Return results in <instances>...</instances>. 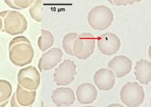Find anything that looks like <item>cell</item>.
<instances>
[{
	"instance_id": "d6986e66",
	"label": "cell",
	"mask_w": 151,
	"mask_h": 107,
	"mask_svg": "<svg viewBox=\"0 0 151 107\" xmlns=\"http://www.w3.org/2000/svg\"><path fill=\"white\" fill-rule=\"evenodd\" d=\"M76 33H68L63 38V48L66 54L73 56V44L77 37Z\"/></svg>"
},
{
	"instance_id": "9c48e42d",
	"label": "cell",
	"mask_w": 151,
	"mask_h": 107,
	"mask_svg": "<svg viewBox=\"0 0 151 107\" xmlns=\"http://www.w3.org/2000/svg\"><path fill=\"white\" fill-rule=\"evenodd\" d=\"M63 59V51L58 48L54 47L51 50L45 52L41 56L38 62V67L40 71H47L51 70L58 65Z\"/></svg>"
},
{
	"instance_id": "ac0fdd59",
	"label": "cell",
	"mask_w": 151,
	"mask_h": 107,
	"mask_svg": "<svg viewBox=\"0 0 151 107\" xmlns=\"http://www.w3.org/2000/svg\"><path fill=\"white\" fill-rule=\"evenodd\" d=\"M29 13L31 17L36 22H42L43 20V4L41 0H35L30 6Z\"/></svg>"
},
{
	"instance_id": "603a6c76",
	"label": "cell",
	"mask_w": 151,
	"mask_h": 107,
	"mask_svg": "<svg viewBox=\"0 0 151 107\" xmlns=\"http://www.w3.org/2000/svg\"><path fill=\"white\" fill-rule=\"evenodd\" d=\"M59 2L61 4H65V5H69L73 2V0H59Z\"/></svg>"
},
{
	"instance_id": "277c9868",
	"label": "cell",
	"mask_w": 151,
	"mask_h": 107,
	"mask_svg": "<svg viewBox=\"0 0 151 107\" xmlns=\"http://www.w3.org/2000/svg\"><path fill=\"white\" fill-rule=\"evenodd\" d=\"M95 44V37L91 33H82L77 35L73 44V56L80 60H86L94 53Z\"/></svg>"
},
{
	"instance_id": "2e32d148",
	"label": "cell",
	"mask_w": 151,
	"mask_h": 107,
	"mask_svg": "<svg viewBox=\"0 0 151 107\" xmlns=\"http://www.w3.org/2000/svg\"><path fill=\"white\" fill-rule=\"evenodd\" d=\"M13 87L7 80L0 79V107H4L8 103L12 95Z\"/></svg>"
},
{
	"instance_id": "3957f363",
	"label": "cell",
	"mask_w": 151,
	"mask_h": 107,
	"mask_svg": "<svg viewBox=\"0 0 151 107\" xmlns=\"http://www.w3.org/2000/svg\"><path fill=\"white\" fill-rule=\"evenodd\" d=\"M145 99L144 88L138 82H128L120 90V100L126 106L138 107Z\"/></svg>"
},
{
	"instance_id": "ba28073f",
	"label": "cell",
	"mask_w": 151,
	"mask_h": 107,
	"mask_svg": "<svg viewBox=\"0 0 151 107\" xmlns=\"http://www.w3.org/2000/svg\"><path fill=\"white\" fill-rule=\"evenodd\" d=\"M99 51L105 56H113L120 49L121 41L119 37L111 32H106L97 38Z\"/></svg>"
},
{
	"instance_id": "7c38bea8",
	"label": "cell",
	"mask_w": 151,
	"mask_h": 107,
	"mask_svg": "<svg viewBox=\"0 0 151 107\" xmlns=\"http://www.w3.org/2000/svg\"><path fill=\"white\" fill-rule=\"evenodd\" d=\"M52 100L57 106H70L76 100L74 92L70 87H58L52 93Z\"/></svg>"
},
{
	"instance_id": "8fae6325",
	"label": "cell",
	"mask_w": 151,
	"mask_h": 107,
	"mask_svg": "<svg viewBox=\"0 0 151 107\" xmlns=\"http://www.w3.org/2000/svg\"><path fill=\"white\" fill-rule=\"evenodd\" d=\"M109 69H111L115 77H124L130 73L132 69V61L126 56H117L108 64Z\"/></svg>"
},
{
	"instance_id": "30bf717a",
	"label": "cell",
	"mask_w": 151,
	"mask_h": 107,
	"mask_svg": "<svg viewBox=\"0 0 151 107\" xmlns=\"http://www.w3.org/2000/svg\"><path fill=\"white\" fill-rule=\"evenodd\" d=\"M95 85L101 91L111 90L116 84V77L113 72L109 68H101L93 75Z\"/></svg>"
},
{
	"instance_id": "5bb4252c",
	"label": "cell",
	"mask_w": 151,
	"mask_h": 107,
	"mask_svg": "<svg viewBox=\"0 0 151 107\" xmlns=\"http://www.w3.org/2000/svg\"><path fill=\"white\" fill-rule=\"evenodd\" d=\"M136 80L141 85H148L151 81V63L150 61L140 59L135 65Z\"/></svg>"
},
{
	"instance_id": "ffe728a7",
	"label": "cell",
	"mask_w": 151,
	"mask_h": 107,
	"mask_svg": "<svg viewBox=\"0 0 151 107\" xmlns=\"http://www.w3.org/2000/svg\"><path fill=\"white\" fill-rule=\"evenodd\" d=\"M5 3L14 9H24L29 7L33 3L34 0H5Z\"/></svg>"
},
{
	"instance_id": "5b68a950",
	"label": "cell",
	"mask_w": 151,
	"mask_h": 107,
	"mask_svg": "<svg viewBox=\"0 0 151 107\" xmlns=\"http://www.w3.org/2000/svg\"><path fill=\"white\" fill-rule=\"evenodd\" d=\"M4 29L6 32L11 35H19L25 32L27 29L26 18L18 11H8V13L4 17Z\"/></svg>"
},
{
	"instance_id": "cb8c5ba5",
	"label": "cell",
	"mask_w": 151,
	"mask_h": 107,
	"mask_svg": "<svg viewBox=\"0 0 151 107\" xmlns=\"http://www.w3.org/2000/svg\"><path fill=\"white\" fill-rule=\"evenodd\" d=\"M8 13V11H3V12H0V17H6V15Z\"/></svg>"
},
{
	"instance_id": "484cf974",
	"label": "cell",
	"mask_w": 151,
	"mask_h": 107,
	"mask_svg": "<svg viewBox=\"0 0 151 107\" xmlns=\"http://www.w3.org/2000/svg\"><path fill=\"white\" fill-rule=\"evenodd\" d=\"M109 106H121L120 104H117V103H114V104H109Z\"/></svg>"
},
{
	"instance_id": "7402d4cb",
	"label": "cell",
	"mask_w": 151,
	"mask_h": 107,
	"mask_svg": "<svg viewBox=\"0 0 151 107\" xmlns=\"http://www.w3.org/2000/svg\"><path fill=\"white\" fill-rule=\"evenodd\" d=\"M12 98H11V101H10V105L12 107H19V103H17V97H16V93H12Z\"/></svg>"
},
{
	"instance_id": "52a82bcc",
	"label": "cell",
	"mask_w": 151,
	"mask_h": 107,
	"mask_svg": "<svg viewBox=\"0 0 151 107\" xmlns=\"http://www.w3.org/2000/svg\"><path fill=\"white\" fill-rule=\"evenodd\" d=\"M18 85L27 90H37L41 84V74L33 65L21 69L17 74Z\"/></svg>"
},
{
	"instance_id": "6da1fadb",
	"label": "cell",
	"mask_w": 151,
	"mask_h": 107,
	"mask_svg": "<svg viewBox=\"0 0 151 107\" xmlns=\"http://www.w3.org/2000/svg\"><path fill=\"white\" fill-rule=\"evenodd\" d=\"M9 59L14 65L24 66L32 63L35 50L25 36H17L9 44Z\"/></svg>"
},
{
	"instance_id": "8992f818",
	"label": "cell",
	"mask_w": 151,
	"mask_h": 107,
	"mask_svg": "<svg viewBox=\"0 0 151 107\" xmlns=\"http://www.w3.org/2000/svg\"><path fill=\"white\" fill-rule=\"evenodd\" d=\"M77 74L76 64L72 60H63L53 73V80L58 86H65L70 85Z\"/></svg>"
},
{
	"instance_id": "44dd1931",
	"label": "cell",
	"mask_w": 151,
	"mask_h": 107,
	"mask_svg": "<svg viewBox=\"0 0 151 107\" xmlns=\"http://www.w3.org/2000/svg\"><path fill=\"white\" fill-rule=\"evenodd\" d=\"M108 1L114 6H127L140 2L141 0H108Z\"/></svg>"
},
{
	"instance_id": "4fadbf2b",
	"label": "cell",
	"mask_w": 151,
	"mask_h": 107,
	"mask_svg": "<svg viewBox=\"0 0 151 107\" xmlns=\"http://www.w3.org/2000/svg\"><path fill=\"white\" fill-rule=\"evenodd\" d=\"M77 100L81 104L92 103L98 96V91L96 87L91 83L81 84L76 90Z\"/></svg>"
},
{
	"instance_id": "9a60e30c",
	"label": "cell",
	"mask_w": 151,
	"mask_h": 107,
	"mask_svg": "<svg viewBox=\"0 0 151 107\" xmlns=\"http://www.w3.org/2000/svg\"><path fill=\"white\" fill-rule=\"evenodd\" d=\"M16 97L20 106H31L34 104L36 98V90H27L17 85Z\"/></svg>"
},
{
	"instance_id": "d4e9b609",
	"label": "cell",
	"mask_w": 151,
	"mask_h": 107,
	"mask_svg": "<svg viewBox=\"0 0 151 107\" xmlns=\"http://www.w3.org/2000/svg\"><path fill=\"white\" fill-rule=\"evenodd\" d=\"M2 28H3V20L0 17V30H2Z\"/></svg>"
},
{
	"instance_id": "7a4b0ae2",
	"label": "cell",
	"mask_w": 151,
	"mask_h": 107,
	"mask_svg": "<svg viewBox=\"0 0 151 107\" xmlns=\"http://www.w3.org/2000/svg\"><path fill=\"white\" fill-rule=\"evenodd\" d=\"M114 15L111 9L104 6H96L88 14V24L94 30H105L111 25Z\"/></svg>"
},
{
	"instance_id": "e0dca14e",
	"label": "cell",
	"mask_w": 151,
	"mask_h": 107,
	"mask_svg": "<svg viewBox=\"0 0 151 107\" xmlns=\"http://www.w3.org/2000/svg\"><path fill=\"white\" fill-rule=\"evenodd\" d=\"M54 43V37L50 31L43 29L41 31V35L38 38V47L41 51H46L52 46Z\"/></svg>"
}]
</instances>
